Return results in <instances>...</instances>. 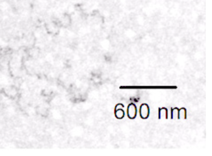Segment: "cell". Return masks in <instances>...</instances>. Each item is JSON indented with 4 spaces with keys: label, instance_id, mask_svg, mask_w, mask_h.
<instances>
[{
    "label": "cell",
    "instance_id": "1",
    "mask_svg": "<svg viewBox=\"0 0 212 156\" xmlns=\"http://www.w3.org/2000/svg\"><path fill=\"white\" fill-rule=\"evenodd\" d=\"M56 18L62 29L68 27L72 23L71 16L67 13H63L57 15Z\"/></svg>",
    "mask_w": 212,
    "mask_h": 156
},
{
    "label": "cell",
    "instance_id": "2",
    "mask_svg": "<svg viewBox=\"0 0 212 156\" xmlns=\"http://www.w3.org/2000/svg\"><path fill=\"white\" fill-rule=\"evenodd\" d=\"M137 110L136 105L132 103L129 104L128 108H127V115H128V117L131 119H134L137 116Z\"/></svg>",
    "mask_w": 212,
    "mask_h": 156
},
{
    "label": "cell",
    "instance_id": "3",
    "mask_svg": "<svg viewBox=\"0 0 212 156\" xmlns=\"http://www.w3.org/2000/svg\"><path fill=\"white\" fill-rule=\"evenodd\" d=\"M150 114V108L149 106L146 103H143L140 106L139 108V115L140 117L143 119H146L149 118Z\"/></svg>",
    "mask_w": 212,
    "mask_h": 156
},
{
    "label": "cell",
    "instance_id": "4",
    "mask_svg": "<svg viewBox=\"0 0 212 156\" xmlns=\"http://www.w3.org/2000/svg\"><path fill=\"white\" fill-rule=\"evenodd\" d=\"M159 119L161 120L167 119L168 118V110L166 108H159L158 112Z\"/></svg>",
    "mask_w": 212,
    "mask_h": 156
},
{
    "label": "cell",
    "instance_id": "5",
    "mask_svg": "<svg viewBox=\"0 0 212 156\" xmlns=\"http://www.w3.org/2000/svg\"><path fill=\"white\" fill-rule=\"evenodd\" d=\"M125 113L123 109H118L114 110V116L118 119H122L124 117Z\"/></svg>",
    "mask_w": 212,
    "mask_h": 156
},
{
    "label": "cell",
    "instance_id": "6",
    "mask_svg": "<svg viewBox=\"0 0 212 156\" xmlns=\"http://www.w3.org/2000/svg\"><path fill=\"white\" fill-rule=\"evenodd\" d=\"M187 119V110L185 108H181L179 110V119L184 120Z\"/></svg>",
    "mask_w": 212,
    "mask_h": 156
},
{
    "label": "cell",
    "instance_id": "7",
    "mask_svg": "<svg viewBox=\"0 0 212 156\" xmlns=\"http://www.w3.org/2000/svg\"><path fill=\"white\" fill-rule=\"evenodd\" d=\"M179 110L177 108H171V119H179Z\"/></svg>",
    "mask_w": 212,
    "mask_h": 156
},
{
    "label": "cell",
    "instance_id": "8",
    "mask_svg": "<svg viewBox=\"0 0 212 156\" xmlns=\"http://www.w3.org/2000/svg\"><path fill=\"white\" fill-rule=\"evenodd\" d=\"M124 108V105H123V104H122V103H118V104H117L116 106H115L114 110H118V109H123Z\"/></svg>",
    "mask_w": 212,
    "mask_h": 156
}]
</instances>
